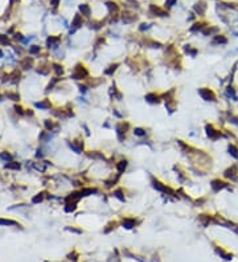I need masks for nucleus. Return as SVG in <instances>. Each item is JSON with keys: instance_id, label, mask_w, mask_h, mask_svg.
I'll list each match as a JSON object with an SVG mask.
<instances>
[{"instance_id": "nucleus-31", "label": "nucleus", "mask_w": 238, "mask_h": 262, "mask_svg": "<svg viewBox=\"0 0 238 262\" xmlns=\"http://www.w3.org/2000/svg\"><path fill=\"white\" fill-rule=\"evenodd\" d=\"M114 196H115L116 199H119L120 201H124V196H123V193H122V191H120V189L115 191V192H114Z\"/></svg>"}, {"instance_id": "nucleus-6", "label": "nucleus", "mask_w": 238, "mask_h": 262, "mask_svg": "<svg viewBox=\"0 0 238 262\" xmlns=\"http://www.w3.org/2000/svg\"><path fill=\"white\" fill-rule=\"evenodd\" d=\"M128 127H130L128 123H123V122L116 125V132H118V136H119L120 140L123 139V134H126V130H127Z\"/></svg>"}, {"instance_id": "nucleus-18", "label": "nucleus", "mask_w": 238, "mask_h": 262, "mask_svg": "<svg viewBox=\"0 0 238 262\" xmlns=\"http://www.w3.org/2000/svg\"><path fill=\"white\" fill-rule=\"evenodd\" d=\"M98 191L95 189V188H83V189H81V195L82 196H90L93 195V193H97Z\"/></svg>"}, {"instance_id": "nucleus-27", "label": "nucleus", "mask_w": 238, "mask_h": 262, "mask_svg": "<svg viewBox=\"0 0 238 262\" xmlns=\"http://www.w3.org/2000/svg\"><path fill=\"white\" fill-rule=\"evenodd\" d=\"M5 168H9V170H19L20 168V164L19 163H8L7 166H5Z\"/></svg>"}, {"instance_id": "nucleus-37", "label": "nucleus", "mask_w": 238, "mask_h": 262, "mask_svg": "<svg viewBox=\"0 0 238 262\" xmlns=\"http://www.w3.org/2000/svg\"><path fill=\"white\" fill-rule=\"evenodd\" d=\"M45 127L48 130H52L53 129V122H49V121H45Z\"/></svg>"}, {"instance_id": "nucleus-34", "label": "nucleus", "mask_w": 238, "mask_h": 262, "mask_svg": "<svg viewBox=\"0 0 238 262\" xmlns=\"http://www.w3.org/2000/svg\"><path fill=\"white\" fill-rule=\"evenodd\" d=\"M53 66H54V70L57 72V74H62V73H64V69H62V66H60V65H57V64H54Z\"/></svg>"}, {"instance_id": "nucleus-35", "label": "nucleus", "mask_w": 238, "mask_h": 262, "mask_svg": "<svg viewBox=\"0 0 238 262\" xmlns=\"http://www.w3.org/2000/svg\"><path fill=\"white\" fill-rule=\"evenodd\" d=\"M41 200H42V193H40V195L35 196V197H33V200H32V201H33V203L36 204V203H40Z\"/></svg>"}, {"instance_id": "nucleus-39", "label": "nucleus", "mask_w": 238, "mask_h": 262, "mask_svg": "<svg viewBox=\"0 0 238 262\" xmlns=\"http://www.w3.org/2000/svg\"><path fill=\"white\" fill-rule=\"evenodd\" d=\"M0 42H1V44H8L7 37H4L3 35H0Z\"/></svg>"}, {"instance_id": "nucleus-40", "label": "nucleus", "mask_w": 238, "mask_h": 262, "mask_svg": "<svg viewBox=\"0 0 238 262\" xmlns=\"http://www.w3.org/2000/svg\"><path fill=\"white\" fill-rule=\"evenodd\" d=\"M66 230H69V232H74V233H82L81 230H78V229H73V228H66Z\"/></svg>"}, {"instance_id": "nucleus-43", "label": "nucleus", "mask_w": 238, "mask_h": 262, "mask_svg": "<svg viewBox=\"0 0 238 262\" xmlns=\"http://www.w3.org/2000/svg\"><path fill=\"white\" fill-rule=\"evenodd\" d=\"M230 122H233V123L238 125V118H234V117H232V118H230Z\"/></svg>"}, {"instance_id": "nucleus-24", "label": "nucleus", "mask_w": 238, "mask_h": 262, "mask_svg": "<svg viewBox=\"0 0 238 262\" xmlns=\"http://www.w3.org/2000/svg\"><path fill=\"white\" fill-rule=\"evenodd\" d=\"M116 68H118V64L110 65V66H109V69H106V70H105V73H106V74H107V76H111L114 72H115V69H116Z\"/></svg>"}, {"instance_id": "nucleus-29", "label": "nucleus", "mask_w": 238, "mask_h": 262, "mask_svg": "<svg viewBox=\"0 0 238 262\" xmlns=\"http://www.w3.org/2000/svg\"><path fill=\"white\" fill-rule=\"evenodd\" d=\"M134 134H135L136 136H144V135H146V130H143V129H140V127H138V129L134 130Z\"/></svg>"}, {"instance_id": "nucleus-38", "label": "nucleus", "mask_w": 238, "mask_h": 262, "mask_svg": "<svg viewBox=\"0 0 238 262\" xmlns=\"http://www.w3.org/2000/svg\"><path fill=\"white\" fill-rule=\"evenodd\" d=\"M175 3H176V0H165V5H167V7H172Z\"/></svg>"}, {"instance_id": "nucleus-36", "label": "nucleus", "mask_w": 238, "mask_h": 262, "mask_svg": "<svg viewBox=\"0 0 238 262\" xmlns=\"http://www.w3.org/2000/svg\"><path fill=\"white\" fill-rule=\"evenodd\" d=\"M29 52H31V53H37V52H40V46H32L31 49H29Z\"/></svg>"}, {"instance_id": "nucleus-1", "label": "nucleus", "mask_w": 238, "mask_h": 262, "mask_svg": "<svg viewBox=\"0 0 238 262\" xmlns=\"http://www.w3.org/2000/svg\"><path fill=\"white\" fill-rule=\"evenodd\" d=\"M87 76H89V72L86 70V68H85L83 65L78 64L77 66L74 68V72H73V74H72V78H74V80H82V78H86Z\"/></svg>"}, {"instance_id": "nucleus-28", "label": "nucleus", "mask_w": 238, "mask_h": 262, "mask_svg": "<svg viewBox=\"0 0 238 262\" xmlns=\"http://www.w3.org/2000/svg\"><path fill=\"white\" fill-rule=\"evenodd\" d=\"M202 28H204V24H202V23H196L195 25H193L192 28H191V31H192V32H196V31H201Z\"/></svg>"}, {"instance_id": "nucleus-30", "label": "nucleus", "mask_w": 238, "mask_h": 262, "mask_svg": "<svg viewBox=\"0 0 238 262\" xmlns=\"http://www.w3.org/2000/svg\"><path fill=\"white\" fill-rule=\"evenodd\" d=\"M31 65H32V58H25L23 61V64H21V66H23L24 69H28Z\"/></svg>"}, {"instance_id": "nucleus-3", "label": "nucleus", "mask_w": 238, "mask_h": 262, "mask_svg": "<svg viewBox=\"0 0 238 262\" xmlns=\"http://www.w3.org/2000/svg\"><path fill=\"white\" fill-rule=\"evenodd\" d=\"M205 130H206V135L209 136L210 139H213V140H217V139H220L221 136H222L220 131L213 129L212 125H206V126H205Z\"/></svg>"}, {"instance_id": "nucleus-41", "label": "nucleus", "mask_w": 238, "mask_h": 262, "mask_svg": "<svg viewBox=\"0 0 238 262\" xmlns=\"http://www.w3.org/2000/svg\"><path fill=\"white\" fill-rule=\"evenodd\" d=\"M58 1L60 0H50V4L53 5V7H57V5H58Z\"/></svg>"}, {"instance_id": "nucleus-2", "label": "nucleus", "mask_w": 238, "mask_h": 262, "mask_svg": "<svg viewBox=\"0 0 238 262\" xmlns=\"http://www.w3.org/2000/svg\"><path fill=\"white\" fill-rule=\"evenodd\" d=\"M198 94L201 95V98L205 101H216V94L210 89H206V87L198 89Z\"/></svg>"}, {"instance_id": "nucleus-14", "label": "nucleus", "mask_w": 238, "mask_h": 262, "mask_svg": "<svg viewBox=\"0 0 238 262\" xmlns=\"http://www.w3.org/2000/svg\"><path fill=\"white\" fill-rule=\"evenodd\" d=\"M127 168V160H120V162L116 164V170H118L119 173H123Z\"/></svg>"}, {"instance_id": "nucleus-42", "label": "nucleus", "mask_w": 238, "mask_h": 262, "mask_svg": "<svg viewBox=\"0 0 238 262\" xmlns=\"http://www.w3.org/2000/svg\"><path fill=\"white\" fill-rule=\"evenodd\" d=\"M150 27L147 25V24H142V27H140V31H144V29H148Z\"/></svg>"}, {"instance_id": "nucleus-32", "label": "nucleus", "mask_w": 238, "mask_h": 262, "mask_svg": "<svg viewBox=\"0 0 238 262\" xmlns=\"http://www.w3.org/2000/svg\"><path fill=\"white\" fill-rule=\"evenodd\" d=\"M107 8L110 9V12H111V13H113V12L115 13L116 11H118V7H116V5L114 4V3H107Z\"/></svg>"}, {"instance_id": "nucleus-12", "label": "nucleus", "mask_w": 238, "mask_h": 262, "mask_svg": "<svg viewBox=\"0 0 238 262\" xmlns=\"http://www.w3.org/2000/svg\"><path fill=\"white\" fill-rule=\"evenodd\" d=\"M123 226H124L126 229H131L135 226V220L134 218H124L123 220Z\"/></svg>"}, {"instance_id": "nucleus-33", "label": "nucleus", "mask_w": 238, "mask_h": 262, "mask_svg": "<svg viewBox=\"0 0 238 262\" xmlns=\"http://www.w3.org/2000/svg\"><path fill=\"white\" fill-rule=\"evenodd\" d=\"M226 93H228V95H232V97H233L234 99H237V97H236V93H234L233 87H230V86H229V87H228V90H226Z\"/></svg>"}, {"instance_id": "nucleus-21", "label": "nucleus", "mask_w": 238, "mask_h": 262, "mask_svg": "<svg viewBox=\"0 0 238 262\" xmlns=\"http://www.w3.org/2000/svg\"><path fill=\"white\" fill-rule=\"evenodd\" d=\"M118 177H119V173L116 175L115 177H111L110 180H106V183H105V184H106V187H107V188H111V187H113V185H115V183L118 181Z\"/></svg>"}, {"instance_id": "nucleus-19", "label": "nucleus", "mask_w": 238, "mask_h": 262, "mask_svg": "<svg viewBox=\"0 0 238 262\" xmlns=\"http://www.w3.org/2000/svg\"><path fill=\"white\" fill-rule=\"evenodd\" d=\"M205 8H206V5H205L204 3H198V4L195 5V11L198 13V15H202V13H204Z\"/></svg>"}, {"instance_id": "nucleus-44", "label": "nucleus", "mask_w": 238, "mask_h": 262, "mask_svg": "<svg viewBox=\"0 0 238 262\" xmlns=\"http://www.w3.org/2000/svg\"><path fill=\"white\" fill-rule=\"evenodd\" d=\"M79 90H81L82 93H85L86 91V86H79Z\"/></svg>"}, {"instance_id": "nucleus-7", "label": "nucleus", "mask_w": 238, "mask_h": 262, "mask_svg": "<svg viewBox=\"0 0 238 262\" xmlns=\"http://www.w3.org/2000/svg\"><path fill=\"white\" fill-rule=\"evenodd\" d=\"M152 187H154L155 189L160 191V192H171L168 187H165L164 184H161L160 181H157V180H155V179H152Z\"/></svg>"}, {"instance_id": "nucleus-8", "label": "nucleus", "mask_w": 238, "mask_h": 262, "mask_svg": "<svg viewBox=\"0 0 238 262\" xmlns=\"http://www.w3.org/2000/svg\"><path fill=\"white\" fill-rule=\"evenodd\" d=\"M81 197H82L81 192H73V193H70V195L66 197V203H75V204H77V201Z\"/></svg>"}, {"instance_id": "nucleus-25", "label": "nucleus", "mask_w": 238, "mask_h": 262, "mask_svg": "<svg viewBox=\"0 0 238 262\" xmlns=\"http://www.w3.org/2000/svg\"><path fill=\"white\" fill-rule=\"evenodd\" d=\"M36 106H37V107H40V109H49V107H50V103H49L48 101H44V102L36 103Z\"/></svg>"}, {"instance_id": "nucleus-9", "label": "nucleus", "mask_w": 238, "mask_h": 262, "mask_svg": "<svg viewBox=\"0 0 238 262\" xmlns=\"http://www.w3.org/2000/svg\"><path fill=\"white\" fill-rule=\"evenodd\" d=\"M150 12L154 13V15H157V16H167V13L164 12L161 8H159V7H156V5H154V4L150 7Z\"/></svg>"}, {"instance_id": "nucleus-17", "label": "nucleus", "mask_w": 238, "mask_h": 262, "mask_svg": "<svg viewBox=\"0 0 238 262\" xmlns=\"http://www.w3.org/2000/svg\"><path fill=\"white\" fill-rule=\"evenodd\" d=\"M216 252H217L218 254H220L221 257H222L225 261H230V260H232V257H233V256H232V254H229V253H225L222 249H218V248H217V249H216Z\"/></svg>"}, {"instance_id": "nucleus-16", "label": "nucleus", "mask_w": 238, "mask_h": 262, "mask_svg": "<svg viewBox=\"0 0 238 262\" xmlns=\"http://www.w3.org/2000/svg\"><path fill=\"white\" fill-rule=\"evenodd\" d=\"M228 150H229V154L232 155L233 158H236V159H238V148L234 144H229V147H228Z\"/></svg>"}, {"instance_id": "nucleus-23", "label": "nucleus", "mask_w": 238, "mask_h": 262, "mask_svg": "<svg viewBox=\"0 0 238 262\" xmlns=\"http://www.w3.org/2000/svg\"><path fill=\"white\" fill-rule=\"evenodd\" d=\"M75 209H77L75 203H68L66 207H65V212H74Z\"/></svg>"}, {"instance_id": "nucleus-4", "label": "nucleus", "mask_w": 238, "mask_h": 262, "mask_svg": "<svg viewBox=\"0 0 238 262\" xmlns=\"http://www.w3.org/2000/svg\"><path fill=\"white\" fill-rule=\"evenodd\" d=\"M210 187H212L213 192H220L221 189H224V188L228 187V184H226L225 181H222V180H220V179H216V180H212Z\"/></svg>"}, {"instance_id": "nucleus-11", "label": "nucleus", "mask_w": 238, "mask_h": 262, "mask_svg": "<svg viewBox=\"0 0 238 262\" xmlns=\"http://www.w3.org/2000/svg\"><path fill=\"white\" fill-rule=\"evenodd\" d=\"M79 11L82 12V15L86 16V17H89L90 13H91V11H90V7L87 4H81L79 5Z\"/></svg>"}, {"instance_id": "nucleus-45", "label": "nucleus", "mask_w": 238, "mask_h": 262, "mask_svg": "<svg viewBox=\"0 0 238 262\" xmlns=\"http://www.w3.org/2000/svg\"><path fill=\"white\" fill-rule=\"evenodd\" d=\"M1 158H4V159H9L11 156H9V155H7V154H3V155H1Z\"/></svg>"}, {"instance_id": "nucleus-22", "label": "nucleus", "mask_w": 238, "mask_h": 262, "mask_svg": "<svg viewBox=\"0 0 238 262\" xmlns=\"http://www.w3.org/2000/svg\"><path fill=\"white\" fill-rule=\"evenodd\" d=\"M228 40L224 36H214V40H213V44H226Z\"/></svg>"}, {"instance_id": "nucleus-13", "label": "nucleus", "mask_w": 238, "mask_h": 262, "mask_svg": "<svg viewBox=\"0 0 238 262\" xmlns=\"http://www.w3.org/2000/svg\"><path fill=\"white\" fill-rule=\"evenodd\" d=\"M146 101L150 103H157L159 102V97L154 93H150V94L146 95Z\"/></svg>"}, {"instance_id": "nucleus-10", "label": "nucleus", "mask_w": 238, "mask_h": 262, "mask_svg": "<svg viewBox=\"0 0 238 262\" xmlns=\"http://www.w3.org/2000/svg\"><path fill=\"white\" fill-rule=\"evenodd\" d=\"M198 221H200V222H201L204 226H208L210 222H212V218L208 216V214H200Z\"/></svg>"}, {"instance_id": "nucleus-5", "label": "nucleus", "mask_w": 238, "mask_h": 262, "mask_svg": "<svg viewBox=\"0 0 238 262\" xmlns=\"http://www.w3.org/2000/svg\"><path fill=\"white\" fill-rule=\"evenodd\" d=\"M224 176H225L226 179H230L232 181H237V180H238L237 167H236V166H232L230 168H228V170L224 172Z\"/></svg>"}, {"instance_id": "nucleus-20", "label": "nucleus", "mask_w": 238, "mask_h": 262, "mask_svg": "<svg viewBox=\"0 0 238 262\" xmlns=\"http://www.w3.org/2000/svg\"><path fill=\"white\" fill-rule=\"evenodd\" d=\"M72 25L74 27V28H79V27L82 25V19H81V16H79V15H75V16H74V20H73Z\"/></svg>"}, {"instance_id": "nucleus-15", "label": "nucleus", "mask_w": 238, "mask_h": 262, "mask_svg": "<svg viewBox=\"0 0 238 262\" xmlns=\"http://www.w3.org/2000/svg\"><path fill=\"white\" fill-rule=\"evenodd\" d=\"M60 42V37H49L48 40H46V44H48L49 46H53V48H56L57 45H58Z\"/></svg>"}, {"instance_id": "nucleus-26", "label": "nucleus", "mask_w": 238, "mask_h": 262, "mask_svg": "<svg viewBox=\"0 0 238 262\" xmlns=\"http://www.w3.org/2000/svg\"><path fill=\"white\" fill-rule=\"evenodd\" d=\"M0 224H1V225H17V222H16V221H12V220H3V218H0Z\"/></svg>"}]
</instances>
